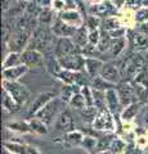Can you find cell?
<instances>
[{
    "label": "cell",
    "mask_w": 148,
    "mask_h": 154,
    "mask_svg": "<svg viewBox=\"0 0 148 154\" xmlns=\"http://www.w3.org/2000/svg\"><path fill=\"white\" fill-rule=\"evenodd\" d=\"M55 35L52 31V28L46 26H37L34 32L30 42H28V50H37L45 55L54 54L55 48Z\"/></svg>",
    "instance_id": "obj_1"
},
{
    "label": "cell",
    "mask_w": 148,
    "mask_h": 154,
    "mask_svg": "<svg viewBox=\"0 0 148 154\" xmlns=\"http://www.w3.org/2000/svg\"><path fill=\"white\" fill-rule=\"evenodd\" d=\"M122 68H121V75L125 76V81H133L135 77L142 73L143 68L146 66V58L143 57L142 53H135L128 58V59L124 60L122 63Z\"/></svg>",
    "instance_id": "obj_2"
},
{
    "label": "cell",
    "mask_w": 148,
    "mask_h": 154,
    "mask_svg": "<svg viewBox=\"0 0 148 154\" xmlns=\"http://www.w3.org/2000/svg\"><path fill=\"white\" fill-rule=\"evenodd\" d=\"M31 30H20V31H13L12 36L8 41L9 50L13 53H22L25 48L28 46V42L31 40L32 35Z\"/></svg>",
    "instance_id": "obj_3"
},
{
    "label": "cell",
    "mask_w": 148,
    "mask_h": 154,
    "mask_svg": "<svg viewBox=\"0 0 148 154\" xmlns=\"http://www.w3.org/2000/svg\"><path fill=\"white\" fill-rule=\"evenodd\" d=\"M3 86L4 90L12 96V98L18 103V105H23L28 98H30V91L27 90L25 85H21L18 82H12V81H3Z\"/></svg>",
    "instance_id": "obj_4"
},
{
    "label": "cell",
    "mask_w": 148,
    "mask_h": 154,
    "mask_svg": "<svg viewBox=\"0 0 148 154\" xmlns=\"http://www.w3.org/2000/svg\"><path fill=\"white\" fill-rule=\"evenodd\" d=\"M61 102H62V100L58 99V98L53 99L52 102L48 103L43 109H40L39 112L36 113L35 117L39 118L41 122H44L46 126L49 127L50 125L54 122V119H55V117H57V113H58V110H59Z\"/></svg>",
    "instance_id": "obj_5"
},
{
    "label": "cell",
    "mask_w": 148,
    "mask_h": 154,
    "mask_svg": "<svg viewBox=\"0 0 148 154\" xmlns=\"http://www.w3.org/2000/svg\"><path fill=\"white\" fill-rule=\"evenodd\" d=\"M75 53H80L81 54V49L75 44L71 37H59L57 40V44L54 48V55L57 57V59L75 54Z\"/></svg>",
    "instance_id": "obj_6"
},
{
    "label": "cell",
    "mask_w": 148,
    "mask_h": 154,
    "mask_svg": "<svg viewBox=\"0 0 148 154\" xmlns=\"http://www.w3.org/2000/svg\"><path fill=\"white\" fill-rule=\"evenodd\" d=\"M58 60L62 69H67L72 72L85 71V57H83V54H80V53L67 55L65 58H61Z\"/></svg>",
    "instance_id": "obj_7"
},
{
    "label": "cell",
    "mask_w": 148,
    "mask_h": 154,
    "mask_svg": "<svg viewBox=\"0 0 148 154\" xmlns=\"http://www.w3.org/2000/svg\"><path fill=\"white\" fill-rule=\"evenodd\" d=\"M53 99H55V93L54 91H43L39 95L35 98V100L32 102V104L30 105L28 108V112H27V118H34L36 113L39 112L40 109H43L45 105L52 102Z\"/></svg>",
    "instance_id": "obj_8"
},
{
    "label": "cell",
    "mask_w": 148,
    "mask_h": 154,
    "mask_svg": "<svg viewBox=\"0 0 148 154\" xmlns=\"http://www.w3.org/2000/svg\"><path fill=\"white\" fill-rule=\"evenodd\" d=\"M116 91H117V95H118V99H120V103L124 107H128L134 102V96L135 95V91H134V88L130 82H126V81H122V82L117 84V88H116Z\"/></svg>",
    "instance_id": "obj_9"
},
{
    "label": "cell",
    "mask_w": 148,
    "mask_h": 154,
    "mask_svg": "<svg viewBox=\"0 0 148 154\" xmlns=\"http://www.w3.org/2000/svg\"><path fill=\"white\" fill-rule=\"evenodd\" d=\"M54 126H55L57 131L63 132V134H68V132L74 131V118L68 109H66L59 113V116L55 119Z\"/></svg>",
    "instance_id": "obj_10"
},
{
    "label": "cell",
    "mask_w": 148,
    "mask_h": 154,
    "mask_svg": "<svg viewBox=\"0 0 148 154\" xmlns=\"http://www.w3.org/2000/svg\"><path fill=\"white\" fill-rule=\"evenodd\" d=\"M22 63L30 67H43L45 63V57L37 50H23L22 51Z\"/></svg>",
    "instance_id": "obj_11"
},
{
    "label": "cell",
    "mask_w": 148,
    "mask_h": 154,
    "mask_svg": "<svg viewBox=\"0 0 148 154\" xmlns=\"http://www.w3.org/2000/svg\"><path fill=\"white\" fill-rule=\"evenodd\" d=\"M101 77H103L106 81H108V82H111L113 85L116 84H120L121 82V71L120 68L113 64V63H104L103 68L101 71V75H99Z\"/></svg>",
    "instance_id": "obj_12"
},
{
    "label": "cell",
    "mask_w": 148,
    "mask_h": 154,
    "mask_svg": "<svg viewBox=\"0 0 148 154\" xmlns=\"http://www.w3.org/2000/svg\"><path fill=\"white\" fill-rule=\"evenodd\" d=\"M93 127L95 130H113V121L111 112L108 109L99 110L97 118L93 122Z\"/></svg>",
    "instance_id": "obj_13"
},
{
    "label": "cell",
    "mask_w": 148,
    "mask_h": 154,
    "mask_svg": "<svg viewBox=\"0 0 148 154\" xmlns=\"http://www.w3.org/2000/svg\"><path fill=\"white\" fill-rule=\"evenodd\" d=\"M77 28L76 27H72L67 25V23H65L63 21H61L59 18H57L53 26H52V31L55 36H59V37H72L75 35V32Z\"/></svg>",
    "instance_id": "obj_14"
},
{
    "label": "cell",
    "mask_w": 148,
    "mask_h": 154,
    "mask_svg": "<svg viewBox=\"0 0 148 154\" xmlns=\"http://www.w3.org/2000/svg\"><path fill=\"white\" fill-rule=\"evenodd\" d=\"M103 66H104V62L98 59V58H92V57L85 58V72L89 75L92 80L101 75Z\"/></svg>",
    "instance_id": "obj_15"
},
{
    "label": "cell",
    "mask_w": 148,
    "mask_h": 154,
    "mask_svg": "<svg viewBox=\"0 0 148 154\" xmlns=\"http://www.w3.org/2000/svg\"><path fill=\"white\" fill-rule=\"evenodd\" d=\"M28 71V67L26 64H21L17 67H12V68L3 69V77L5 81H12V82H17L23 75H26Z\"/></svg>",
    "instance_id": "obj_16"
},
{
    "label": "cell",
    "mask_w": 148,
    "mask_h": 154,
    "mask_svg": "<svg viewBox=\"0 0 148 154\" xmlns=\"http://www.w3.org/2000/svg\"><path fill=\"white\" fill-rule=\"evenodd\" d=\"M58 18L61 19V21H63L65 23H67V25L72 26V27H76V28H79V27L83 26V25H81V23H83V18H81V16L76 11L61 12Z\"/></svg>",
    "instance_id": "obj_17"
},
{
    "label": "cell",
    "mask_w": 148,
    "mask_h": 154,
    "mask_svg": "<svg viewBox=\"0 0 148 154\" xmlns=\"http://www.w3.org/2000/svg\"><path fill=\"white\" fill-rule=\"evenodd\" d=\"M129 37H130L131 45L139 51L148 49V36L143 35V33H140V32L130 31L129 32Z\"/></svg>",
    "instance_id": "obj_18"
},
{
    "label": "cell",
    "mask_w": 148,
    "mask_h": 154,
    "mask_svg": "<svg viewBox=\"0 0 148 154\" xmlns=\"http://www.w3.org/2000/svg\"><path fill=\"white\" fill-rule=\"evenodd\" d=\"M106 102H107V108H108L109 112L113 113V114L117 113L118 107L121 105V103H120V99H118L116 88L106 91Z\"/></svg>",
    "instance_id": "obj_19"
},
{
    "label": "cell",
    "mask_w": 148,
    "mask_h": 154,
    "mask_svg": "<svg viewBox=\"0 0 148 154\" xmlns=\"http://www.w3.org/2000/svg\"><path fill=\"white\" fill-rule=\"evenodd\" d=\"M72 40L76 45H77L80 49L85 48L89 44V32H88V28L85 26H81L76 30L75 35L72 36Z\"/></svg>",
    "instance_id": "obj_20"
},
{
    "label": "cell",
    "mask_w": 148,
    "mask_h": 154,
    "mask_svg": "<svg viewBox=\"0 0 148 154\" xmlns=\"http://www.w3.org/2000/svg\"><path fill=\"white\" fill-rule=\"evenodd\" d=\"M81 91V88L77 85H65L63 88H62V91H61V100L65 103L70 104L71 99L74 98L76 94H79Z\"/></svg>",
    "instance_id": "obj_21"
},
{
    "label": "cell",
    "mask_w": 148,
    "mask_h": 154,
    "mask_svg": "<svg viewBox=\"0 0 148 154\" xmlns=\"http://www.w3.org/2000/svg\"><path fill=\"white\" fill-rule=\"evenodd\" d=\"M125 46H126V37L112 38V44H111V48H109V54H111L112 58H117L125 50Z\"/></svg>",
    "instance_id": "obj_22"
},
{
    "label": "cell",
    "mask_w": 148,
    "mask_h": 154,
    "mask_svg": "<svg viewBox=\"0 0 148 154\" xmlns=\"http://www.w3.org/2000/svg\"><path fill=\"white\" fill-rule=\"evenodd\" d=\"M90 86L93 88V90L104 91V93H106V91H108V90H111V89L116 88V85L108 82V81H106V80H104L103 77H101V76H98V77H95V79H93Z\"/></svg>",
    "instance_id": "obj_23"
},
{
    "label": "cell",
    "mask_w": 148,
    "mask_h": 154,
    "mask_svg": "<svg viewBox=\"0 0 148 154\" xmlns=\"http://www.w3.org/2000/svg\"><path fill=\"white\" fill-rule=\"evenodd\" d=\"M21 64H23L22 63V53L11 51L7 55L5 60H4V63H3V69L12 68V67H17V66H21Z\"/></svg>",
    "instance_id": "obj_24"
},
{
    "label": "cell",
    "mask_w": 148,
    "mask_h": 154,
    "mask_svg": "<svg viewBox=\"0 0 148 154\" xmlns=\"http://www.w3.org/2000/svg\"><path fill=\"white\" fill-rule=\"evenodd\" d=\"M53 12H52L50 8H43V11L40 12L39 17H37V22H39V26H46L49 27L50 25L53 26Z\"/></svg>",
    "instance_id": "obj_25"
},
{
    "label": "cell",
    "mask_w": 148,
    "mask_h": 154,
    "mask_svg": "<svg viewBox=\"0 0 148 154\" xmlns=\"http://www.w3.org/2000/svg\"><path fill=\"white\" fill-rule=\"evenodd\" d=\"M92 12H95L97 16L106 17V16H109V14H112L115 12V8L109 2H106V3H102V4H98V5L92 7Z\"/></svg>",
    "instance_id": "obj_26"
},
{
    "label": "cell",
    "mask_w": 148,
    "mask_h": 154,
    "mask_svg": "<svg viewBox=\"0 0 148 154\" xmlns=\"http://www.w3.org/2000/svg\"><path fill=\"white\" fill-rule=\"evenodd\" d=\"M3 107L5 110H8V112H17L18 109H20V105H18V103L14 100L11 95H9L5 90L3 91Z\"/></svg>",
    "instance_id": "obj_27"
},
{
    "label": "cell",
    "mask_w": 148,
    "mask_h": 154,
    "mask_svg": "<svg viewBox=\"0 0 148 154\" xmlns=\"http://www.w3.org/2000/svg\"><path fill=\"white\" fill-rule=\"evenodd\" d=\"M111 44H112V37L109 36V33L106 30H102L101 31V40H99L98 45H97V50L101 53L107 51V50H109V48H111Z\"/></svg>",
    "instance_id": "obj_28"
},
{
    "label": "cell",
    "mask_w": 148,
    "mask_h": 154,
    "mask_svg": "<svg viewBox=\"0 0 148 154\" xmlns=\"http://www.w3.org/2000/svg\"><path fill=\"white\" fill-rule=\"evenodd\" d=\"M28 125H30V127L31 130L34 132H37V134H40V135H45L48 132V126L44 123V122H41L39 118H30V121H28Z\"/></svg>",
    "instance_id": "obj_29"
},
{
    "label": "cell",
    "mask_w": 148,
    "mask_h": 154,
    "mask_svg": "<svg viewBox=\"0 0 148 154\" xmlns=\"http://www.w3.org/2000/svg\"><path fill=\"white\" fill-rule=\"evenodd\" d=\"M7 127L9 130H12V131H17V132H31L32 131L28 122H23V121H16V122L7 123Z\"/></svg>",
    "instance_id": "obj_30"
},
{
    "label": "cell",
    "mask_w": 148,
    "mask_h": 154,
    "mask_svg": "<svg viewBox=\"0 0 148 154\" xmlns=\"http://www.w3.org/2000/svg\"><path fill=\"white\" fill-rule=\"evenodd\" d=\"M99 110L93 105V107H85L84 109L80 110V114L87 122H94V119L97 118Z\"/></svg>",
    "instance_id": "obj_31"
},
{
    "label": "cell",
    "mask_w": 148,
    "mask_h": 154,
    "mask_svg": "<svg viewBox=\"0 0 148 154\" xmlns=\"http://www.w3.org/2000/svg\"><path fill=\"white\" fill-rule=\"evenodd\" d=\"M139 105H140V103H133L130 105H128L125 110L122 112V119L130 121L131 118H134V116L137 114L138 109H139Z\"/></svg>",
    "instance_id": "obj_32"
},
{
    "label": "cell",
    "mask_w": 148,
    "mask_h": 154,
    "mask_svg": "<svg viewBox=\"0 0 148 154\" xmlns=\"http://www.w3.org/2000/svg\"><path fill=\"white\" fill-rule=\"evenodd\" d=\"M70 105H71V107H72L74 109H77V110H81V109H84L85 107H87V103H85L84 96L81 95V91H80L79 94H76L74 98L71 99Z\"/></svg>",
    "instance_id": "obj_33"
},
{
    "label": "cell",
    "mask_w": 148,
    "mask_h": 154,
    "mask_svg": "<svg viewBox=\"0 0 148 154\" xmlns=\"http://www.w3.org/2000/svg\"><path fill=\"white\" fill-rule=\"evenodd\" d=\"M99 23H101V21H99V18L97 16H94V14H92V16H88L87 17V21H85V27L89 30V32L92 31H95L98 30V26Z\"/></svg>",
    "instance_id": "obj_34"
},
{
    "label": "cell",
    "mask_w": 148,
    "mask_h": 154,
    "mask_svg": "<svg viewBox=\"0 0 148 154\" xmlns=\"http://www.w3.org/2000/svg\"><path fill=\"white\" fill-rule=\"evenodd\" d=\"M81 95L84 96L87 107H93L94 98H93V90L90 89V86H84V88H81Z\"/></svg>",
    "instance_id": "obj_35"
},
{
    "label": "cell",
    "mask_w": 148,
    "mask_h": 154,
    "mask_svg": "<svg viewBox=\"0 0 148 154\" xmlns=\"http://www.w3.org/2000/svg\"><path fill=\"white\" fill-rule=\"evenodd\" d=\"M83 140H84L83 134L79 131H72L67 134V141H70L72 145H81Z\"/></svg>",
    "instance_id": "obj_36"
},
{
    "label": "cell",
    "mask_w": 148,
    "mask_h": 154,
    "mask_svg": "<svg viewBox=\"0 0 148 154\" xmlns=\"http://www.w3.org/2000/svg\"><path fill=\"white\" fill-rule=\"evenodd\" d=\"M116 28H120V23H118L115 18H106V21H104V26H103V30L112 31V30H116Z\"/></svg>",
    "instance_id": "obj_37"
},
{
    "label": "cell",
    "mask_w": 148,
    "mask_h": 154,
    "mask_svg": "<svg viewBox=\"0 0 148 154\" xmlns=\"http://www.w3.org/2000/svg\"><path fill=\"white\" fill-rule=\"evenodd\" d=\"M135 19H137V22H139V23L148 22V8L139 9L135 14Z\"/></svg>",
    "instance_id": "obj_38"
},
{
    "label": "cell",
    "mask_w": 148,
    "mask_h": 154,
    "mask_svg": "<svg viewBox=\"0 0 148 154\" xmlns=\"http://www.w3.org/2000/svg\"><path fill=\"white\" fill-rule=\"evenodd\" d=\"M99 40H101V32H99L98 30L89 32V44H90V45L97 46L98 42H99Z\"/></svg>",
    "instance_id": "obj_39"
},
{
    "label": "cell",
    "mask_w": 148,
    "mask_h": 154,
    "mask_svg": "<svg viewBox=\"0 0 148 154\" xmlns=\"http://www.w3.org/2000/svg\"><path fill=\"white\" fill-rule=\"evenodd\" d=\"M81 145H83L85 149H88V150H92L97 146V140L93 137H84L83 143H81Z\"/></svg>",
    "instance_id": "obj_40"
},
{
    "label": "cell",
    "mask_w": 148,
    "mask_h": 154,
    "mask_svg": "<svg viewBox=\"0 0 148 154\" xmlns=\"http://www.w3.org/2000/svg\"><path fill=\"white\" fill-rule=\"evenodd\" d=\"M109 33V36L112 38H120V37H125V33H126V30L125 28H116V30H112V31H107Z\"/></svg>",
    "instance_id": "obj_41"
},
{
    "label": "cell",
    "mask_w": 148,
    "mask_h": 154,
    "mask_svg": "<svg viewBox=\"0 0 148 154\" xmlns=\"http://www.w3.org/2000/svg\"><path fill=\"white\" fill-rule=\"evenodd\" d=\"M112 152H115V153H120V152H122L124 149H125V144H124L121 140H115V141H112Z\"/></svg>",
    "instance_id": "obj_42"
},
{
    "label": "cell",
    "mask_w": 148,
    "mask_h": 154,
    "mask_svg": "<svg viewBox=\"0 0 148 154\" xmlns=\"http://www.w3.org/2000/svg\"><path fill=\"white\" fill-rule=\"evenodd\" d=\"M125 5L129 8H133V9H138L143 5V0H126Z\"/></svg>",
    "instance_id": "obj_43"
},
{
    "label": "cell",
    "mask_w": 148,
    "mask_h": 154,
    "mask_svg": "<svg viewBox=\"0 0 148 154\" xmlns=\"http://www.w3.org/2000/svg\"><path fill=\"white\" fill-rule=\"evenodd\" d=\"M138 32L143 33V35L148 36V22H143L139 25V27H138Z\"/></svg>",
    "instance_id": "obj_44"
},
{
    "label": "cell",
    "mask_w": 148,
    "mask_h": 154,
    "mask_svg": "<svg viewBox=\"0 0 148 154\" xmlns=\"http://www.w3.org/2000/svg\"><path fill=\"white\" fill-rule=\"evenodd\" d=\"M34 2H35L39 7H41V8H49L52 0H34Z\"/></svg>",
    "instance_id": "obj_45"
},
{
    "label": "cell",
    "mask_w": 148,
    "mask_h": 154,
    "mask_svg": "<svg viewBox=\"0 0 148 154\" xmlns=\"http://www.w3.org/2000/svg\"><path fill=\"white\" fill-rule=\"evenodd\" d=\"M12 3H13V0H3V5L2 7H3V11L5 13L12 8Z\"/></svg>",
    "instance_id": "obj_46"
},
{
    "label": "cell",
    "mask_w": 148,
    "mask_h": 154,
    "mask_svg": "<svg viewBox=\"0 0 148 154\" xmlns=\"http://www.w3.org/2000/svg\"><path fill=\"white\" fill-rule=\"evenodd\" d=\"M54 8L55 9H63L65 8V3L61 2V0H55L54 2Z\"/></svg>",
    "instance_id": "obj_47"
},
{
    "label": "cell",
    "mask_w": 148,
    "mask_h": 154,
    "mask_svg": "<svg viewBox=\"0 0 148 154\" xmlns=\"http://www.w3.org/2000/svg\"><path fill=\"white\" fill-rule=\"evenodd\" d=\"M20 4H22V5H26V4H28L30 2H32V0H17Z\"/></svg>",
    "instance_id": "obj_48"
},
{
    "label": "cell",
    "mask_w": 148,
    "mask_h": 154,
    "mask_svg": "<svg viewBox=\"0 0 148 154\" xmlns=\"http://www.w3.org/2000/svg\"><path fill=\"white\" fill-rule=\"evenodd\" d=\"M143 7L148 8V0H143Z\"/></svg>",
    "instance_id": "obj_49"
},
{
    "label": "cell",
    "mask_w": 148,
    "mask_h": 154,
    "mask_svg": "<svg viewBox=\"0 0 148 154\" xmlns=\"http://www.w3.org/2000/svg\"><path fill=\"white\" fill-rule=\"evenodd\" d=\"M146 122L148 123V108L146 109Z\"/></svg>",
    "instance_id": "obj_50"
},
{
    "label": "cell",
    "mask_w": 148,
    "mask_h": 154,
    "mask_svg": "<svg viewBox=\"0 0 148 154\" xmlns=\"http://www.w3.org/2000/svg\"><path fill=\"white\" fill-rule=\"evenodd\" d=\"M98 154H111L109 152H106V150H102V152H99Z\"/></svg>",
    "instance_id": "obj_51"
},
{
    "label": "cell",
    "mask_w": 148,
    "mask_h": 154,
    "mask_svg": "<svg viewBox=\"0 0 148 154\" xmlns=\"http://www.w3.org/2000/svg\"><path fill=\"white\" fill-rule=\"evenodd\" d=\"M90 2H93V0H90Z\"/></svg>",
    "instance_id": "obj_52"
}]
</instances>
